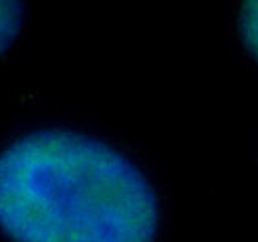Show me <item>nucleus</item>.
I'll list each match as a JSON object with an SVG mask.
<instances>
[{"mask_svg": "<svg viewBox=\"0 0 258 242\" xmlns=\"http://www.w3.org/2000/svg\"><path fill=\"white\" fill-rule=\"evenodd\" d=\"M24 22L22 0H0V56L18 38Z\"/></svg>", "mask_w": 258, "mask_h": 242, "instance_id": "obj_2", "label": "nucleus"}, {"mask_svg": "<svg viewBox=\"0 0 258 242\" xmlns=\"http://www.w3.org/2000/svg\"><path fill=\"white\" fill-rule=\"evenodd\" d=\"M0 230L12 242H155L159 201L113 147L34 131L0 153Z\"/></svg>", "mask_w": 258, "mask_h": 242, "instance_id": "obj_1", "label": "nucleus"}, {"mask_svg": "<svg viewBox=\"0 0 258 242\" xmlns=\"http://www.w3.org/2000/svg\"><path fill=\"white\" fill-rule=\"evenodd\" d=\"M240 36L248 52L258 60V0H242Z\"/></svg>", "mask_w": 258, "mask_h": 242, "instance_id": "obj_3", "label": "nucleus"}]
</instances>
